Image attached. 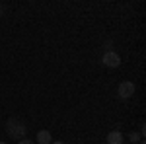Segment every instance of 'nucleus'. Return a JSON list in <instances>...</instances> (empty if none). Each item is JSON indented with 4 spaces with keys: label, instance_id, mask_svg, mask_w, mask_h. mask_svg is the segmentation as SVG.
Wrapping results in <instances>:
<instances>
[{
    "label": "nucleus",
    "instance_id": "obj_2",
    "mask_svg": "<svg viewBox=\"0 0 146 144\" xmlns=\"http://www.w3.org/2000/svg\"><path fill=\"white\" fill-rule=\"evenodd\" d=\"M101 62H103L105 66H109V68H117L119 64H121V58H119V55H117V53L107 51L105 55L101 56Z\"/></svg>",
    "mask_w": 146,
    "mask_h": 144
},
{
    "label": "nucleus",
    "instance_id": "obj_9",
    "mask_svg": "<svg viewBox=\"0 0 146 144\" xmlns=\"http://www.w3.org/2000/svg\"><path fill=\"white\" fill-rule=\"evenodd\" d=\"M51 144H64V142H58V140H56V142H51Z\"/></svg>",
    "mask_w": 146,
    "mask_h": 144
},
{
    "label": "nucleus",
    "instance_id": "obj_6",
    "mask_svg": "<svg viewBox=\"0 0 146 144\" xmlns=\"http://www.w3.org/2000/svg\"><path fill=\"white\" fill-rule=\"evenodd\" d=\"M129 138H131V142H140V134H136V133H131Z\"/></svg>",
    "mask_w": 146,
    "mask_h": 144
},
{
    "label": "nucleus",
    "instance_id": "obj_5",
    "mask_svg": "<svg viewBox=\"0 0 146 144\" xmlns=\"http://www.w3.org/2000/svg\"><path fill=\"white\" fill-rule=\"evenodd\" d=\"M37 142L39 144H51L53 142L51 133H49V131H39V133H37Z\"/></svg>",
    "mask_w": 146,
    "mask_h": 144
},
{
    "label": "nucleus",
    "instance_id": "obj_1",
    "mask_svg": "<svg viewBox=\"0 0 146 144\" xmlns=\"http://www.w3.org/2000/svg\"><path fill=\"white\" fill-rule=\"evenodd\" d=\"M6 133L10 134V138H14V140H23L25 134H27V127H25L23 121L12 117V119H8V123H6Z\"/></svg>",
    "mask_w": 146,
    "mask_h": 144
},
{
    "label": "nucleus",
    "instance_id": "obj_11",
    "mask_svg": "<svg viewBox=\"0 0 146 144\" xmlns=\"http://www.w3.org/2000/svg\"><path fill=\"white\" fill-rule=\"evenodd\" d=\"M0 144H6V142H0Z\"/></svg>",
    "mask_w": 146,
    "mask_h": 144
},
{
    "label": "nucleus",
    "instance_id": "obj_3",
    "mask_svg": "<svg viewBox=\"0 0 146 144\" xmlns=\"http://www.w3.org/2000/svg\"><path fill=\"white\" fill-rule=\"evenodd\" d=\"M117 94H119L123 100L131 98V96L135 94V84H133V82H121V84H119V90H117Z\"/></svg>",
    "mask_w": 146,
    "mask_h": 144
},
{
    "label": "nucleus",
    "instance_id": "obj_8",
    "mask_svg": "<svg viewBox=\"0 0 146 144\" xmlns=\"http://www.w3.org/2000/svg\"><path fill=\"white\" fill-rule=\"evenodd\" d=\"M2 14H4V8H2V6H0V16H2Z\"/></svg>",
    "mask_w": 146,
    "mask_h": 144
},
{
    "label": "nucleus",
    "instance_id": "obj_10",
    "mask_svg": "<svg viewBox=\"0 0 146 144\" xmlns=\"http://www.w3.org/2000/svg\"><path fill=\"white\" fill-rule=\"evenodd\" d=\"M140 144H144V140H140Z\"/></svg>",
    "mask_w": 146,
    "mask_h": 144
},
{
    "label": "nucleus",
    "instance_id": "obj_7",
    "mask_svg": "<svg viewBox=\"0 0 146 144\" xmlns=\"http://www.w3.org/2000/svg\"><path fill=\"white\" fill-rule=\"evenodd\" d=\"M18 144H33V142H31V140H27V138H23V140H20Z\"/></svg>",
    "mask_w": 146,
    "mask_h": 144
},
{
    "label": "nucleus",
    "instance_id": "obj_4",
    "mask_svg": "<svg viewBox=\"0 0 146 144\" xmlns=\"http://www.w3.org/2000/svg\"><path fill=\"white\" fill-rule=\"evenodd\" d=\"M123 134L119 133V131H113V133L107 134V144H123Z\"/></svg>",
    "mask_w": 146,
    "mask_h": 144
}]
</instances>
